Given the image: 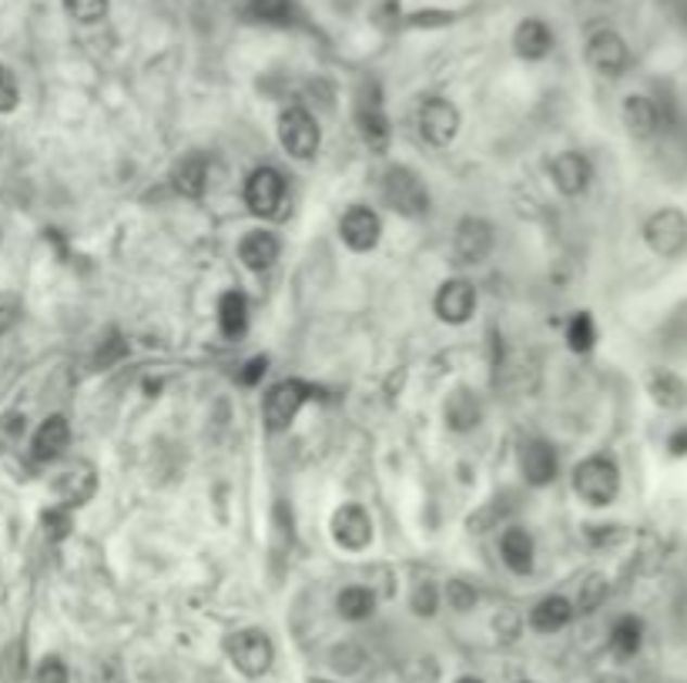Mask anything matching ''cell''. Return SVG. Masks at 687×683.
Wrapping results in <instances>:
<instances>
[{
    "instance_id": "obj_21",
    "label": "cell",
    "mask_w": 687,
    "mask_h": 683,
    "mask_svg": "<svg viewBox=\"0 0 687 683\" xmlns=\"http://www.w3.org/2000/svg\"><path fill=\"white\" fill-rule=\"evenodd\" d=\"M239 258L249 271H265L272 268V262L279 258V238L272 231H249L239 245Z\"/></svg>"
},
{
    "instance_id": "obj_12",
    "label": "cell",
    "mask_w": 687,
    "mask_h": 683,
    "mask_svg": "<svg viewBox=\"0 0 687 683\" xmlns=\"http://www.w3.org/2000/svg\"><path fill=\"white\" fill-rule=\"evenodd\" d=\"M624 125L634 138H654L667 121H671V111L654 101V98H647V94H631L624 101Z\"/></svg>"
},
{
    "instance_id": "obj_18",
    "label": "cell",
    "mask_w": 687,
    "mask_h": 683,
    "mask_svg": "<svg viewBox=\"0 0 687 683\" xmlns=\"http://www.w3.org/2000/svg\"><path fill=\"white\" fill-rule=\"evenodd\" d=\"M550 175H554V185L563 194H581V191L590 188L594 168H590V161L581 151H563V154H557V161L550 165Z\"/></svg>"
},
{
    "instance_id": "obj_1",
    "label": "cell",
    "mask_w": 687,
    "mask_h": 683,
    "mask_svg": "<svg viewBox=\"0 0 687 683\" xmlns=\"http://www.w3.org/2000/svg\"><path fill=\"white\" fill-rule=\"evenodd\" d=\"M574 493L587 506H610L621 493V472L607 456H590L574 469Z\"/></svg>"
},
{
    "instance_id": "obj_13",
    "label": "cell",
    "mask_w": 687,
    "mask_h": 683,
    "mask_svg": "<svg viewBox=\"0 0 687 683\" xmlns=\"http://www.w3.org/2000/svg\"><path fill=\"white\" fill-rule=\"evenodd\" d=\"M493 252V228L483 218H463L453 235V255L460 265H480Z\"/></svg>"
},
{
    "instance_id": "obj_31",
    "label": "cell",
    "mask_w": 687,
    "mask_h": 683,
    "mask_svg": "<svg viewBox=\"0 0 687 683\" xmlns=\"http://www.w3.org/2000/svg\"><path fill=\"white\" fill-rule=\"evenodd\" d=\"M658 339L671 352H687V299L664 318V326L658 329Z\"/></svg>"
},
{
    "instance_id": "obj_27",
    "label": "cell",
    "mask_w": 687,
    "mask_h": 683,
    "mask_svg": "<svg viewBox=\"0 0 687 683\" xmlns=\"http://www.w3.org/2000/svg\"><path fill=\"white\" fill-rule=\"evenodd\" d=\"M218 329L225 339H239L249 329V302L242 292H225L218 299Z\"/></svg>"
},
{
    "instance_id": "obj_30",
    "label": "cell",
    "mask_w": 687,
    "mask_h": 683,
    "mask_svg": "<svg viewBox=\"0 0 687 683\" xmlns=\"http://www.w3.org/2000/svg\"><path fill=\"white\" fill-rule=\"evenodd\" d=\"M640 643H644V623L637 617H621L610 627V647H614L618 657H634Z\"/></svg>"
},
{
    "instance_id": "obj_29",
    "label": "cell",
    "mask_w": 687,
    "mask_h": 683,
    "mask_svg": "<svg viewBox=\"0 0 687 683\" xmlns=\"http://www.w3.org/2000/svg\"><path fill=\"white\" fill-rule=\"evenodd\" d=\"M298 14V0H249V17L258 24L285 27Z\"/></svg>"
},
{
    "instance_id": "obj_47",
    "label": "cell",
    "mask_w": 687,
    "mask_h": 683,
    "mask_svg": "<svg viewBox=\"0 0 687 683\" xmlns=\"http://www.w3.org/2000/svg\"><path fill=\"white\" fill-rule=\"evenodd\" d=\"M456 683H483V680H476V676H460Z\"/></svg>"
},
{
    "instance_id": "obj_9",
    "label": "cell",
    "mask_w": 687,
    "mask_h": 683,
    "mask_svg": "<svg viewBox=\"0 0 687 683\" xmlns=\"http://www.w3.org/2000/svg\"><path fill=\"white\" fill-rule=\"evenodd\" d=\"M285 181L276 168H255L245 181V205L258 218H272L282 208Z\"/></svg>"
},
{
    "instance_id": "obj_28",
    "label": "cell",
    "mask_w": 687,
    "mask_h": 683,
    "mask_svg": "<svg viewBox=\"0 0 687 683\" xmlns=\"http://www.w3.org/2000/svg\"><path fill=\"white\" fill-rule=\"evenodd\" d=\"M335 610H339L342 620H353V623L369 620L372 610H376V596L366 586H346V590L339 593V599H335Z\"/></svg>"
},
{
    "instance_id": "obj_8",
    "label": "cell",
    "mask_w": 687,
    "mask_h": 683,
    "mask_svg": "<svg viewBox=\"0 0 687 683\" xmlns=\"http://www.w3.org/2000/svg\"><path fill=\"white\" fill-rule=\"evenodd\" d=\"M309 385L298 382V379H285L279 385L269 389V395H265V422H269L272 432H282L289 429V422L298 416V409L305 406V399H309Z\"/></svg>"
},
{
    "instance_id": "obj_5",
    "label": "cell",
    "mask_w": 687,
    "mask_h": 683,
    "mask_svg": "<svg viewBox=\"0 0 687 683\" xmlns=\"http://www.w3.org/2000/svg\"><path fill=\"white\" fill-rule=\"evenodd\" d=\"M225 650H228V657H232V663L245 676H262L276 660L272 640H269V633H262V630H239V633H232V636H228V643H225Z\"/></svg>"
},
{
    "instance_id": "obj_44",
    "label": "cell",
    "mask_w": 687,
    "mask_h": 683,
    "mask_svg": "<svg viewBox=\"0 0 687 683\" xmlns=\"http://www.w3.org/2000/svg\"><path fill=\"white\" fill-rule=\"evenodd\" d=\"M664 11L671 14L674 24L687 27V0H664Z\"/></svg>"
},
{
    "instance_id": "obj_7",
    "label": "cell",
    "mask_w": 687,
    "mask_h": 683,
    "mask_svg": "<svg viewBox=\"0 0 687 683\" xmlns=\"http://www.w3.org/2000/svg\"><path fill=\"white\" fill-rule=\"evenodd\" d=\"M279 141L298 161L313 157L319 151V141H322L316 117L305 107H285L282 117H279Z\"/></svg>"
},
{
    "instance_id": "obj_4",
    "label": "cell",
    "mask_w": 687,
    "mask_h": 683,
    "mask_svg": "<svg viewBox=\"0 0 687 683\" xmlns=\"http://www.w3.org/2000/svg\"><path fill=\"white\" fill-rule=\"evenodd\" d=\"M647 249L661 258H677L687 249V215L677 208H661L644 222Z\"/></svg>"
},
{
    "instance_id": "obj_40",
    "label": "cell",
    "mask_w": 687,
    "mask_h": 683,
    "mask_svg": "<svg viewBox=\"0 0 687 683\" xmlns=\"http://www.w3.org/2000/svg\"><path fill=\"white\" fill-rule=\"evenodd\" d=\"M21 318V299L14 292H0V336H8Z\"/></svg>"
},
{
    "instance_id": "obj_43",
    "label": "cell",
    "mask_w": 687,
    "mask_h": 683,
    "mask_svg": "<svg viewBox=\"0 0 687 683\" xmlns=\"http://www.w3.org/2000/svg\"><path fill=\"white\" fill-rule=\"evenodd\" d=\"M265 372H269V358H265V355H255V358L245 362V369L239 372V382H242V385H258Z\"/></svg>"
},
{
    "instance_id": "obj_33",
    "label": "cell",
    "mask_w": 687,
    "mask_h": 683,
    "mask_svg": "<svg viewBox=\"0 0 687 683\" xmlns=\"http://www.w3.org/2000/svg\"><path fill=\"white\" fill-rule=\"evenodd\" d=\"M597 342V326H594V318L587 312H577L574 318L567 321V345L574 349V352H590Z\"/></svg>"
},
{
    "instance_id": "obj_2",
    "label": "cell",
    "mask_w": 687,
    "mask_h": 683,
    "mask_svg": "<svg viewBox=\"0 0 687 683\" xmlns=\"http://www.w3.org/2000/svg\"><path fill=\"white\" fill-rule=\"evenodd\" d=\"M356 128L362 135V141L372 151H386L390 144V117L383 107V91H379L376 80H362L356 91Z\"/></svg>"
},
{
    "instance_id": "obj_32",
    "label": "cell",
    "mask_w": 687,
    "mask_h": 683,
    "mask_svg": "<svg viewBox=\"0 0 687 683\" xmlns=\"http://www.w3.org/2000/svg\"><path fill=\"white\" fill-rule=\"evenodd\" d=\"M61 8H64V14H67L74 24L91 27V24H101V21L107 17L111 0H61Z\"/></svg>"
},
{
    "instance_id": "obj_37",
    "label": "cell",
    "mask_w": 687,
    "mask_h": 683,
    "mask_svg": "<svg viewBox=\"0 0 687 683\" xmlns=\"http://www.w3.org/2000/svg\"><path fill=\"white\" fill-rule=\"evenodd\" d=\"M41 527L51 540H64L71 533V513L64 506H54L41 516Z\"/></svg>"
},
{
    "instance_id": "obj_14",
    "label": "cell",
    "mask_w": 687,
    "mask_h": 683,
    "mask_svg": "<svg viewBox=\"0 0 687 683\" xmlns=\"http://www.w3.org/2000/svg\"><path fill=\"white\" fill-rule=\"evenodd\" d=\"M339 235L353 252H372L379 245V235H383V222L366 205H353L339 222Z\"/></svg>"
},
{
    "instance_id": "obj_36",
    "label": "cell",
    "mask_w": 687,
    "mask_h": 683,
    "mask_svg": "<svg viewBox=\"0 0 687 683\" xmlns=\"http://www.w3.org/2000/svg\"><path fill=\"white\" fill-rule=\"evenodd\" d=\"M24 643H11V647L4 650V657H0V676H4L8 683H17L24 680Z\"/></svg>"
},
{
    "instance_id": "obj_17",
    "label": "cell",
    "mask_w": 687,
    "mask_h": 683,
    "mask_svg": "<svg viewBox=\"0 0 687 683\" xmlns=\"http://www.w3.org/2000/svg\"><path fill=\"white\" fill-rule=\"evenodd\" d=\"M520 472L530 486H547L557 476V450L544 439H526L520 446Z\"/></svg>"
},
{
    "instance_id": "obj_42",
    "label": "cell",
    "mask_w": 687,
    "mask_h": 683,
    "mask_svg": "<svg viewBox=\"0 0 687 683\" xmlns=\"http://www.w3.org/2000/svg\"><path fill=\"white\" fill-rule=\"evenodd\" d=\"M34 683H67V667L58 657H44L41 663H37Z\"/></svg>"
},
{
    "instance_id": "obj_10",
    "label": "cell",
    "mask_w": 687,
    "mask_h": 683,
    "mask_svg": "<svg viewBox=\"0 0 687 683\" xmlns=\"http://www.w3.org/2000/svg\"><path fill=\"white\" fill-rule=\"evenodd\" d=\"M460 131V111H456L446 98H427L419 104V135L430 144L443 148Z\"/></svg>"
},
{
    "instance_id": "obj_3",
    "label": "cell",
    "mask_w": 687,
    "mask_h": 683,
    "mask_svg": "<svg viewBox=\"0 0 687 683\" xmlns=\"http://www.w3.org/2000/svg\"><path fill=\"white\" fill-rule=\"evenodd\" d=\"M383 201L403 218H419L430 208L427 185L416 178V172H409L403 165H396L383 175Z\"/></svg>"
},
{
    "instance_id": "obj_46",
    "label": "cell",
    "mask_w": 687,
    "mask_h": 683,
    "mask_svg": "<svg viewBox=\"0 0 687 683\" xmlns=\"http://www.w3.org/2000/svg\"><path fill=\"white\" fill-rule=\"evenodd\" d=\"M597 683H624V680H621V676H600Z\"/></svg>"
},
{
    "instance_id": "obj_19",
    "label": "cell",
    "mask_w": 687,
    "mask_h": 683,
    "mask_svg": "<svg viewBox=\"0 0 687 683\" xmlns=\"http://www.w3.org/2000/svg\"><path fill=\"white\" fill-rule=\"evenodd\" d=\"M94 490H98V476H94V469H91L88 463L71 466V469H64V472L54 479V493H58V499L64 503V509H67V506H85V503L94 496Z\"/></svg>"
},
{
    "instance_id": "obj_34",
    "label": "cell",
    "mask_w": 687,
    "mask_h": 683,
    "mask_svg": "<svg viewBox=\"0 0 687 683\" xmlns=\"http://www.w3.org/2000/svg\"><path fill=\"white\" fill-rule=\"evenodd\" d=\"M603 596H607V580L600 573L587 577L584 586H581V596H577V610L581 614H594L600 603H603Z\"/></svg>"
},
{
    "instance_id": "obj_6",
    "label": "cell",
    "mask_w": 687,
    "mask_h": 683,
    "mask_svg": "<svg viewBox=\"0 0 687 683\" xmlns=\"http://www.w3.org/2000/svg\"><path fill=\"white\" fill-rule=\"evenodd\" d=\"M587 64L600 74V77H621L627 67H631V48H627V40L618 34V30H610V27H600L587 37Z\"/></svg>"
},
{
    "instance_id": "obj_20",
    "label": "cell",
    "mask_w": 687,
    "mask_h": 683,
    "mask_svg": "<svg viewBox=\"0 0 687 683\" xmlns=\"http://www.w3.org/2000/svg\"><path fill=\"white\" fill-rule=\"evenodd\" d=\"M71 446V426L64 416H51L41 422V429L34 432L30 442V456L37 463H54L58 456H64V450Z\"/></svg>"
},
{
    "instance_id": "obj_39",
    "label": "cell",
    "mask_w": 687,
    "mask_h": 683,
    "mask_svg": "<svg viewBox=\"0 0 687 683\" xmlns=\"http://www.w3.org/2000/svg\"><path fill=\"white\" fill-rule=\"evenodd\" d=\"M436 603H440V596H436V586L430 580H423V583L412 590V610L419 617H433L436 614Z\"/></svg>"
},
{
    "instance_id": "obj_22",
    "label": "cell",
    "mask_w": 687,
    "mask_h": 683,
    "mask_svg": "<svg viewBox=\"0 0 687 683\" xmlns=\"http://www.w3.org/2000/svg\"><path fill=\"white\" fill-rule=\"evenodd\" d=\"M175 191L185 198H202L208 188V157L205 154H185L171 172Z\"/></svg>"
},
{
    "instance_id": "obj_25",
    "label": "cell",
    "mask_w": 687,
    "mask_h": 683,
    "mask_svg": "<svg viewBox=\"0 0 687 683\" xmlns=\"http://www.w3.org/2000/svg\"><path fill=\"white\" fill-rule=\"evenodd\" d=\"M647 392L661 409H687V382L667 369H658L647 376Z\"/></svg>"
},
{
    "instance_id": "obj_15",
    "label": "cell",
    "mask_w": 687,
    "mask_h": 683,
    "mask_svg": "<svg viewBox=\"0 0 687 683\" xmlns=\"http://www.w3.org/2000/svg\"><path fill=\"white\" fill-rule=\"evenodd\" d=\"M473 308H476V289L467 278L443 281L436 292V315L443 321H449V326H463V321H470Z\"/></svg>"
},
{
    "instance_id": "obj_35",
    "label": "cell",
    "mask_w": 687,
    "mask_h": 683,
    "mask_svg": "<svg viewBox=\"0 0 687 683\" xmlns=\"http://www.w3.org/2000/svg\"><path fill=\"white\" fill-rule=\"evenodd\" d=\"M24 429H27V419H24L21 413L0 416V453L14 450L17 442H21V435H24Z\"/></svg>"
},
{
    "instance_id": "obj_41",
    "label": "cell",
    "mask_w": 687,
    "mask_h": 683,
    "mask_svg": "<svg viewBox=\"0 0 687 683\" xmlns=\"http://www.w3.org/2000/svg\"><path fill=\"white\" fill-rule=\"evenodd\" d=\"M21 101V91H17V80L8 67H0V114L14 111Z\"/></svg>"
},
{
    "instance_id": "obj_38",
    "label": "cell",
    "mask_w": 687,
    "mask_h": 683,
    "mask_svg": "<svg viewBox=\"0 0 687 683\" xmlns=\"http://www.w3.org/2000/svg\"><path fill=\"white\" fill-rule=\"evenodd\" d=\"M446 599H449V607H453V610L467 614V610H473V607H476V590H473L470 583L453 580V583L446 586Z\"/></svg>"
},
{
    "instance_id": "obj_45",
    "label": "cell",
    "mask_w": 687,
    "mask_h": 683,
    "mask_svg": "<svg viewBox=\"0 0 687 683\" xmlns=\"http://www.w3.org/2000/svg\"><path fill=\"white\" fill-rule=\"evenodd\" d=\"M667 446H671V453H674V456H684V453H687V426H680V429L671 435Z\"/></svg>"
},
{
    "instance_id": "obj_11",
    "label": "cell",
    "mask_w": 687,
    "mask_h": 683,
    "mask_svg": "<svg viewBox=\"0 0 687 683\" xmlns=\"http://www.w3.org/2000/svg\"><path fill=\"white\" fill-rule=\"evenodd\" d=\"M332 540L342 546V549H366L372 543V519L362 506L356 503H346V506H339L332 513Z\"/></svg>"
},
{
    "instance_id": "obj_23",
    "label": "cell",
    "mask_w": 687,
    "mask_h": 683,
    "mask_svg": "<svg viewBox=\"0 0 687 683\" xmlns=\"http://www.w3.org/2000/svg\"><path fill=\"white\" fill-rule=\"evenodd\" d=\"M483 419V409H480V399L470 392V389H456L449 399H446V426L453 432H470L476 429Z\"/></svg>"
},
{
    "instance_id": "obj_24",
    "label": "cell",
    "mask_w": 687,
    "mask_h": 683,
    "mask_svg": "<svg viewBox=\"0 0 687 683\" xmlns=\"http://www.w3.org/2000/svg\"><path fill=\"white\" fill-rule=\"evenodd\" d=\"M570 620H574V607H570L567 596H547L530 610V627L537 633H557Z\"/></svg>"
},
{
    "instance_id": "obj_16",
    "label": "cell",
    "mask_w": 687,
    "mask_h": 683,
    "mask_svg": "<svg viewBox=\"0 0 687 683\" xmlns=\"http://www.w3.org/2000/svg\"><path fill=\"white\" fill-rule=\"evenodd\" d=\"M510 45H513V54L523 61H544L554 51V30L544 17H523L513 27Z\"/></svg>"
},
{
    "instance_id": "obj_26",
    "label": "cell",
    "mask_w": 687,
    "mask_h": 683,
    "mask_svg": "<svg viewBox=\"0 0 687 683\" xmlns=\"http://www.w3.org/2000/svg\"><path fill=\"white\" fill-rule=\"evenodd\" d=\"M500 556H504V562L517 577H526L533 570V540H530V533L520 530V527H510L504 533V540H500Z\"/></svg>"
}]
</instances>
